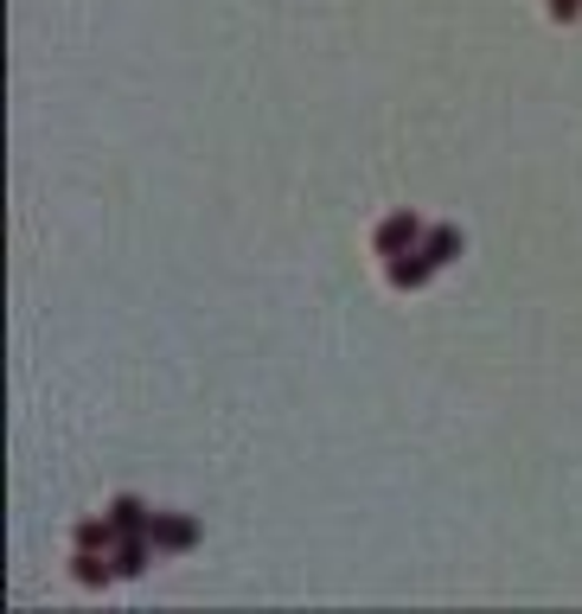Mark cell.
<instances>
[{"mask_svg": "<svg viewBox=\"0 0 582 614\" xmlns=\"http://www.w3.org/2000/svg\"><path fill=\"white\" fill-rule=\"evenodd\" d=\"M455 250H461V230L455 225H435L430 244H423L416 256H391V281H397V288H423V281H430Z\"/></svg>", "mask_w": 582, "mask_h": 614, "instance_id": "6da1fadb", "label": "cell"}, {"mask_svg": "<svg viewBox=\"0 0 582 614\" xmlns=\"http://www.w3.org/2000/svg\"><path fill=\"white\" fill-rule=\"evenodd\" d=\"M416 237H423V225H416L410 211H397V218H384V225H378V250L384 256H404V250H416Z\"/></svg>", "mask_w": 582, "mask_h": 614, "instance_id": "7a4b0ae2", "label": "cell"}, {"mask_svg": "<svg viewBox=\"0 0 582 614\" xmlns=\"http://www.w3.org/2000/svg\"><path fill=\"white\" fill-rule=\"evenodd\" d=\"M109 518H116V532H148L154 512L141 506V499H116V512H109Z\"/></svg>", "mask_w": 582, "mask_h": 614, "instance_id": "277c9868", "label": "cell"}, {"mask_svg": "<svg viewBox=\"0 0 582 614\" xmlns=\"http://www.w3.org/2000/svg\"><path fill=\"white\" fill-rule=\"evenodd\" d=\"M148 537H154V551H186V544L199 537V525H193V518H160V512H154Z\"/></svg>", "mask_w": 582, "mask_h": 614, "instance_id": "3957f363", "label": "cell"}, {"mask_svg": "<svg viewBox=\"0 0 582 614\" xmlns=\"http://www.w3.org/2000/svg\"><path fill=\"white\" fill-rule=\"evenodd\" d=\"M551 13H558V20H576V13H582V0H551Z\"/></svg>", "mask_w": 582, "mask_h": 614, "instance_id": "5b68a950", "label": "cell"}]
</instances>
